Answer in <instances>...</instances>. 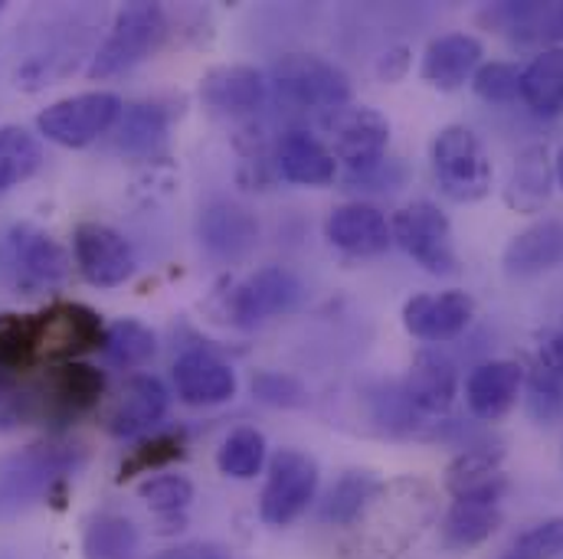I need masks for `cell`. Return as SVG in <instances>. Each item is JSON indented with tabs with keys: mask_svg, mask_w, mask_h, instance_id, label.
Returning a JSON list of instances; mask_svg holds the SVG:
<instances>
[{
	"mask_svg": "<svg viewBox=\"0 0 563 559\" xmlns=\"http://www.w3.org/2000/svg\"><path fill=\"white\" fill-rule=\"evenodd\" d=\"M236 150H240V183L246 190H263L276 170L273 150L263 141V132H243V138L236 141Z\"/></svg>",
	"mask_w": 563,
	"mask_h": 559,
	"instance_id": "41",
	"label": "cell"
},
{
	"mask_svg": "<svg viewBox=\"0 0 563 559\" xmlns=\"http://www.w3.org/2000/svg\"><path fill=\"white\" fill-rule=\"evenodd\" d=\"M554 180H558V174H554L548 144H528L511 167V177L505 187V203L515 213H541L554 193Z\"/></svg>",
	"mask_w": 563,
	"mask_h": 559,
	"instance_id": "26",
	"label": "cell"
},
{
	"mask_svg": "<svg viewBox=\"0 0 563 559\" xmlns=\"http://www.w3.org/2000/svg\"><path fill=\"white\" fill-rule=\"evenodd\" d=\"M43 164L40 138L20 125H0V193L30 180Z\"/></svg>",
	"mask_w": 563,
	"mask_h": 559,
	"instance_id": "33",
	"label": "cell"
},
{
	"mask_svg": "<svg viewBox=\"0 0 563 559\" xmlns=\"http://www.w3.org/2000/svg\"><path fill=\"white\" fill-rule=\"evenodd\" d=\"M139 497L157 517H180L194 501V484L184 474H154L141 481Z\"/></svg>",
	"mask_w": 563,
	"mask_h": 559,
	"instance_id": "38",
	"label": "cell"
},
{
	"mask_svg": "<svg viewBox=\"0 0 563 559\" xmlns=\"http://www.w3.org/2000/svg\"><path fill=\"white\" fill-rule=\"evenodd\" d=\"M301 301V281L282 266L256 269L243 281H223V288L207 304L217 321L236 327H260L279 314H288Z\"/></svg>",
	"mask_w": 563,
	"mask_h": 559,
	"instance_id": "4",
	"label": "cell"
},
{
	"mask_svg": "<svg viewBox=\"0 0 563 559\" xmlns=\"http://www.w3.org/2000/svg\"><path fill=\"white\" fill-rule=\"evenodd\" d=\"M521 99L541 119L563 115V46L541 49L521 69Z\"/></svg>",
	"mask_w": 563,
	"mask_h": 559,
	"instance_id": "29",
	"label": "cell"
},
{
	"mask_svg": "<svg viewBox=\"0 0 563 559\" xmlns=\"http://www.w3.org/2000/svg\"><path fill=\"white\" fill-rule=\"evenodd\" d=\"M263 465H266V438L250 425L233 428L217 451V468L233 481H253L263 471Z\"/></svg>",
	"mask_w": 563,
	"mask_h": 559,
	"instance_id": "34",
	"label": "cell"
},
{
	"mask_svg": "<svg viewBox=\"0 0 563 559\" xmlns=\"http://www.w3.org/2000/svg\"><path fill=\"white\" fill-rule=\"evenodd\" d=\"M167 20L157 3H129L119 10L106 43L92 53L86 76L89 79H112L144 63L164 40Z\"/></svg>",
	"mask_w": 563,
	"mask_h": 559,
	"instance_id": "5",
	"label": "cell"
},
{
	"mask_svg": "<svg viewBox=\"0 0 563 559\" xmlns=\"http://www.w3.org/2000/svg\"><path fill=\"white\" fill-rule=\"evenodd\" d=\"M167 138V112L154 102L122 105V115L112 128V141L122 154L147 157Z\"/></svg>",
	"mask_w": 563,
	"mask_h": 559,
	"instance_id": "30",
	"label": "cell"
},
{
	"mask_svg": "<svg viewBox=\"0 0 563 559\" xmlns=\"http://www.w3.org/2000/svg\"><path fill=\"white\" fill-rule=\"evenodd\" d=\"M276 102L291 112H318L321 119L351 105V79L334 63L311 53H285L269 72Z\"/></svg>",
	"mask_w": 563,
	"mask_h": 559,
	"instance_id": "3",
	"label": "cell"
},
{
	"mask_svg": "<svg viewBox=\"0 0 563 559\" xmlns=\"http://www.w3.org/2000/svg\"><path fill=\"white\" fill-rule=\"evenodd\" d=\"M324 236L334 249L357 256V259L384 256L394 246V233H390L387 216L371 203L334 206L324 220Z\"/></svg>",
	"mask_w": 563,
	"mask_h": 559,
	"instance_id": "16",
	"label": "cell"
},
{
	"mask_svg": "<svg viewBox=\"0 0 563 559\" xmlns=\"http://www.w3.org/2000/svg\"><path fill=\"white\" fill-rule=\"evenodd\" d=\"M139 527L122 514H96L82 530V559H135Z\"/></svg>",
	"mask_w": 563,
	"mask_h": 559,
	"instance_id": "31",
	"label": "cell"
},
{
	"mask_svg": "<svg viewBox=\"0 0 563 559\" xmlns=\"http://www.w3.org/2000/svg\"><path fill=\"white\" fill-rule=\"evenodd\" d=\"M253 396L266 406H276V410H301L308 403V390L279 370H260L250 383Z\"/></svg>",
	"mask_w": 563,
	"mask_h": 559,
	"instance_id": "42",
	"label": "cell"
},
{
	"mask_svg": "<svg viewBox=\"0 0 563 559\" xmlns=\"http://www.w3.org/2000/svg\"><path fill=\"white\" fill-rule=\"evenodd\" d=\"M82 461L86 448L66 438H43L0 455V521H13L36 501H46Z\"/></svg>",
	"mask_w": 563,
	"mask_h": 559,
	"instance_id": "2",
	"label": "cell"
},
{
	"mask_svg": "<svg viewBox=\"0 0 563 559\" xmlns=\"http://www.w3.org/2000/svg\"><path fill=\"white\" fill-rule=\"evenodd\" d=\"M197 233L203 249L220 262H240L260 246V220L233 200H213L203 206Z\"/></svg>",
	"mask_w": 563,
	"mask_h": 559,
	"instance_id": "15",
	"label": "cell"
},
{
	"mask_svg": "<svg viewBox=\"0 0 563 559\" xmlns=\"http://www.w3.org/2000/svg\"><path fill=\"white\" fill-rule=\"evenodd\" d=\"M501 527V507L488 501H452L439 524V540L452 554L482 547Z\"/></svg>",
	"mask_w": 563,
	"mask_h": 559,
	"instance_id": "28",
	"label": "cell"
},
{
	"mask_svg": "<svg viewBox=\"0 0 563 559\" xmlns=\"http://www.w3.org/2000/svg\"><path fill=\"white\" fill-rule=\"evenodd\" d=\"M390 233H394V243L429 276H455L459 272L452 223L435 203H429V200L407 203L390 220Z\"/></svg>",
	"mask_w": 563,
	"mask_h": 559,
	"instance_id": "7",
	"label": "cell"
},
{
	"mask_svg": "<svg viewBox=\"0 0 563 559\" xmlns=\"http://www.w3.org/2000/svg\"><path fill=\"white\" fill-rule=\"evenodd\" d=\"M40 317V360L73 364L82 354H92L106 340L102 317L79 301H56Z\"/></svg>",
	"mask_w": 563,
	"mask_h": 559,
	"instance_id": "13",
	"label": "cell"
},
{
	"mask_svg": "<svg viewBox=\"0 0 563 559\" xmlns=\"http://www.w3.org/2000/svg\"><path fill=\"white\" fill-rule=\"evenodd\" d=\"M377 488H380V478L374 471H357V468L344 471L341 481L331 488V494L321 507V517L334 527H347Z\"/></svg>",
	"mask_w": 563,
	"mask_h": 559,
	"instance_id": "37",
	"label": "cell"
},
{
	"mask_svg": "<svg viewBox=\"0 0 563 559\" xmlns=\"http://www.w3.org/2000/svg\"><path fill=\"white\" fill-rule=\"evenodd\" d=\"M501 448L475 445L445 465V491L452 501H488L498 504L508 491V474L501 471Z\"/></svg>",
	"mask_w": 563,
	"mask_h": 559,
	"instance_id": "19",
	"label": "cell"
},
{
	"mask_svg": "<svg viewBox=\"0 0 563 559\" xmlns=\"http://www.w3.org/2000/svg\"><path fill=\"white\" fill-rule=\"evenodd\" d=\"M541 364L563 380V331L561 334H551V337L541 344Z\"/></svg>",
	"mask_w": 563,
	"mask_h": 559,
	"instance_id": "46",
	"label": "cell"
},
{
	"mask_svg": "<svg viewBox=\"0 0 563 559\" xmlns=\"http://www.w3.org/2000/svg\"><path fill=\"white\" fill-rule=\"evenodd\" d=\"M439 517V488L420 474L380 481L361 514L344 527L341 559H400Z\"/></svg>",
	"mask_w": 563,
	"mask_h": 559,
	"instance_id": "1",
	"label": "cell"
},
{
	"mask_svg": "<svg viewBox=\"0 0 563 559\" xmlns=\"http://www.w3.org/2000/svg\"><path fill=\"white\" fill-rule=\"evenodd\" d=\"M501 266L511 279H531L563 266V223L561 220H538L521 230L501 256Z\"/></svg>",
	"mask_w": 563,
	"mask_h": 559,
	"instance_id": "25",
	"label": "cell"
},
{
	"mask_svg": "<svg viewBox=\"0 0 563 559\" xmlns=\"http://www.w3.org/2000/svg\"><path fill=\"white\" fill-rule=\"evenodd\" d=\"M73 256L82 279L96 288H115L135 276V253L129 239L96 220H86L73 230Z\"/></svg>",
	"mask_w": 563,
	"mask_h": 559,
	"instance_id": "14",
	"label": "cell"
},
{
	"mask_svg": "<svg viewBox=\"0 0 563 559\" xmlns=\"http://www.w3.org/2000/svg\"><path fill=\"white\" fill-rule=\"evenodd\" d=\"M40 364V317L0 314V370L20 377Z\"/></svg>",
	"mask_w": 563,
	"mask_h": 559,
	"instance_id": "32",
	"label": "cell"
},
{
	"mask_svg": "<svg viewBox=\"0 0 563 559\" xmlns=\"http://www.w3.org/2000/svg\"><path fill=\"white\" fill-rule=\"evenodd\" d=\"M554 174H558V180H561V187H563V147H561V154H558V160H554Z\"/></svg>",
	"mask_w": 563,
	"mask_h": 559,
	"instance_id": "48",
	"label": "cell"
},
{
	"mask_svg": "<svg viewBox=\"0 0 563 559\" xmlns=\"http://www.w3.org/2000/svg\"><path fill=\"white\" fill-rule=\"evenodd\" d=\"M525 387V367L518 360H488L478 364L465 380L468 413L482 422L505 420Z\"/></svg>",
	"mask_w": 563,
	"mask_h": 559,
	"instance_id": "21",
	"label": "cell"
},
{
	"mask_svg": "<svg viewBox=\"0 0 563 559\" xmlns=\"http://www.w3.org/2000/svg\"><path fill=\"white\" fill-rule=\"evenodd\" d=\"M472 89L485 102H515L521 96V69L515 63H482L472 76Z\"/></svg>",
	"mask_w": 563,
	"mask_h": 559,
	"instance_id": "40",
	"label": "cell"
},
{
	"mask_svg": "<svg viewBox=\"0 0 563 559\" xmlns=\"http://www.w3.org/2000/svg\"><path fill=\"white\" fill-rule=\"evenodd\" d=\"M528 383V413L541 425H551L563 413V380L551 373L544 364H538L531 373H525Z\"/></svg>",
	"mask_w": 563,
	"mask_h": 559,
	"instance_id": "39",
	"label": "cell"
},
{
	"mask_svg": "<svg viewBox=\"0 0 563 559\" xmlns=\"http://www.w3.org/2000/svg\"><path fill=\"white\" fill-rule=\"evenodd\" d=\"M273 164L282 180L298 187H328L338 174V160L328 144L301 128L285 132L273 144Z\"/></svg>",
	"mask_w": 563,
	"mask_h": 559,
	"instance_id": "23",
	"label": "cell"
},
{
	"mask_svg": "<svg viewBox=\"0 0 563 559\" xmlns=\"http://www.w3.org/2000/svg\"><path fill=\"white\" fill-rule=\"evenodd\" d=\"M475 317V301L465 291H439V294H417L404 304V327L417 340L442 344L459 337Z\"/></svg>",
	"mask_w": 563,
	"mask_h": 559,
	"instance_id": "17",
	"label": "cell"
},
{
	"mask_svg": "<svg viewBox=\"0 0 563 559\" xmlns=\"http://www.w3.org/2000/svg\"><path fill=\"white\" fill-rule=\"evenodd\" d=\"M23 383H20V377H13V373H7V370H0V406L20 390Z\"/></svg>",
	"mask_w": 563,
	"mask_h": 559,
	"instance_id": "47",
	"label": "cell"
},
{
	"mask_svg": "<svg viewBox=\"0 0 563 559\" xmlns=\"http://www.w3.org/2000/svg\"><path fill=\"white\" fill-rule=\"evenodd\" d=\"M174 390L187 406H220L236 396V373L227 360H220L210 350H187L177 357L174 370Z\"/></svg>",
	"mask_w": 563,
	"mask_h": 559,
	"instance_id": "20",
	"label": "cell"
},
{
	"mask_svg": "<svg viewBox=\"0 0 563 559\" xmlns=\"http://www.w3.org/2000/svg\"><path fill=\"white\" fill-rule=\"evenodd\" d=\"M432 170L439 190L455 203H475L492 190V157L482 141L465 125H449L432 141Z\"/></svg>",
	"mask_w": 563,
	"mask_h": 559,
	"instance_id": "6",
	"label": "cell"
},
{
	"mask_svg": "<svg viewBox=\"0 0 563 559\" xmlns=\"http://www.w3.org/2000/svg\"><path fill=\"white\" fill-rule=\"evenodd\" d=\"M518 559H558L563 557V517H551L538 527H531L528 534H521L515 540V554Z\"/></svg>",
	"mask_w": 563,
	"mask_h": 559,
	"instance_id": "43",
	"label": "cell"
},
{
	"mask_svg": "<svg viewBox=\"0 0 563 559\" xmlns=\"http://www.w3.org/2000/svg\"><path fill=\"white\" fill-rule=\"evenodd\" d=\"M505 559H518V557H505Z\"/></svg>",
	"mask_w": 563,
	"mask_h": 559,
	"instance_id": "49",
	"label": "cell"
},
{
	"mask_svg": "<svg viewBox=\"0 0 563 559\" xmlns=\"http://www.w3.org/2000/svg\"><path fill=\"white\" fill-rule=\"evenodd\" d=\"M407 69H410V46H390L377 63V76L384 82H400Z\"/></svg>",
	"mask_w": 563,
	"mask_h": 559,
	"instance_id": "44",
	"label": "cell"
},
{
	"mask_svg": "<svg viewBox=\"0 0 563 559\" xmlns=\"http://www.w3.org/2000/svg\"><path fill=\"white\" fill-rule=\"evenodd\" d=\"M30 390H33V403H36V420L66 425L99 406V400L106 393V377H102V370H96L82 360H73V364H56L46 373V380Z\"/></svg>",
	"mask_w": 563,
	"mask_h": 559,
	"instance_id": "11",
	"label": "cell"
},
{
	"mask_svg": "<svg viewBox=\"0 0 563 559\" xmlns=\"http://www.w3.org/2000/svg\"><path fill=\"white\" fill-rule=\"evenodd\" d=\"M400 396L410 406V413L426 425V435L435 438V432L445 425V416L459 396V373L452 367L449 357L435 354V350H420L413 357V367L407 370Z\"/></svg>",
	"mask_w": 563,
	"mask_h": 559,
	"instance_id": "12",
	"label": "cell"
},
{
	"mask_svg": "<svg viewBox=\"0 0 563 559\" xmlns=\"http://www.w3.org/2000/svg\"><path fill=\"white\" fill-rule=\"evenodd\" d=\"M482 66V43L472 33H445L426 46L422 56V82H429L439 92L462 89L475 69Z\"/></svg>",
	"mask_w": 563,
	"mask_h": 559,
	"instance_id": "24",
	"label": "cell"
},
{
	"mask_svg": "<svg viewBox=\"0 0 563 559\" xmlns=\"http://www.w3.org/2000/svg\"><path fill=\"white\" fill-rule=\"evenodd\" d=\"M184 455H187V441L180 432H154V435L141 438L139 445L129 451V458L119 465V484H125L139 474L161 471V468L180 461Z\"/></svg>",
	"mask_w": 563,
	"mask_h": 559,
	"instance_id": "36",
	"label": "cell"
},
{
	"mask_svg": "<svg viewBox=\"0 0 563 559\" xmlns=\"http://www.w3.org/2000/svg\"><path fill=\"white\" fill-rule=\"evenodd\" d=\"M167 403L170 396L157 377H129L106 413V432L115 438H139L167 416Z\"/></svg>",
	"mask_w": 563,
	"mask_h": 559,
	"instance_id": "18",
	"label": "cell"
},
{
	"mask_svg": "<svg viewBox=\"0 0 563 559\" xmlns=\"http://www.w3.org/2000/svg\"><path fill=\"white\" fill-rule=\"evenodd\" d=\"M321 128L328 135V150L334 160H344L351 174L377 167L390 144V122L367 105H344L324 115Z\"/></svg>",
	"mask_w": 563,
	"mask_h": 559,
	"instance_id": "10",
	"label": "cell"
},
{
	"mask_svg": "<svg viewBox=\"0 0 563 559\" xmlns=\"http://www.w3.org/2000/svg\"><path fill=\"white\" fill-rule=\"evenodd\" d=\"M7 249H10V259L13 266L26 276L30 281H40V284H53V281H63L69 276V256L66 249L43 230L36 226H13L10 236H7Z\"/></svg>",
	"mask_w": 563,
	"mask_h": 559,
	"instance_id": "27",
	"label": "cell"
},
{
	"mask_svg": "<svg viewBox=\"0 0 563 559\" xmlns=\"http://www.w3.org/2000/svg\"><path fill=\"white\" fill-rule=\"evenodd\" d=\"M161 559H236L233 550L220 547V544H184V547H174L167 550Z\"/></svg>",
	"mask_w": 563,
	"mask_h": 559,
	"instance_id": "45",
	"label": "cell"
},
{
	"mask_svg": "<svg viewBox=\"0 0 563 559\" xmlns=\"http://www.w3.org/2000/svg\"><path fill=\"white\" fill-rule=\"evenodd\" d=\"M122 99L115 92H82L53 102L36 115V132L59 147H86L115 128Z\"/></svg>",
	"mask_w": 563,
	"mask_h": 559,
	"instance_id": "8",
	"label": "cell"
},
{
	"mask_svg": "<svg viewBox=\"0 0 563 559\" xmlns=\"http://www.w3.org/2000/svg\"><path fill=\"white\" fill-rule=\"evenodd\" d=\"M200 99L230 119L256 115L269 99V82L253 66H213L200 79Z\"/></svg>",
	"mask_w": 563,
	"mask_h": 559,
	"instance_id": "22",
	"label": "cell"
},
{
	"mask_svg": "<svg viewBox=\"0 0 563 559\" xmlns=\"http://www.w3.org/2000/svg\"><path fill=\"white\" fill-rule=\"evenodd\" d=\"M318 494V465L311 455L282 448L269 458V478L260 494V517L269 527L295 524Z\"/></svg>",
	"mask_w": 563,
	"mask_h": 559,
	"instance_id": "9",
	"label": "cell"
},
{
	"mask_svg": "<svg viewBox=\"0 0 563 559\" xmlns=\"http://www.w3.org/2000/svg\"><path fill=\"white\" fill-rule=\"evenodd\" d=\"M157 350V337L151 327H144L135 317H122L112 327H106V340H102V354L109 364L132 370V367H144Z\"/></svg>",
	"mask_w": 563,
	"mask_h": 559,
	"instance_id": "35",
	"label": "cell"
},
{
	"mask_svg": "<svg viewBox=\"0 0 563 559\" xmlns=\"http://www.w3.org/2000/svg\"><path fill=\"white\" fill-rule=\"evenodd\" d=\"M0 7H3V3H0Z\"/></svg>",
	"mask_w": 563,
	"mask_h": 559,
	"instance_id": "50",
	"label": "cell"
}]
</instances>
